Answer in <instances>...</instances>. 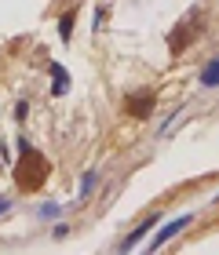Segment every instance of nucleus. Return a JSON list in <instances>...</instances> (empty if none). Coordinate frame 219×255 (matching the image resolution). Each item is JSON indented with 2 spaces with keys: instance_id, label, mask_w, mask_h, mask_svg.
I'll return each instance as SVG.
<instances>
[{
  "instance_id": "nucleus-10",
  "label": "nucleus",
  "mask_w": 219,
  "mask_h": 255,
  "mask_svg": "<svg viewBox=\"0 0 219 255\" xmlns=\"http://www.w3.org/2000/svg\"><path fill=\"white\" fill-rule=\"evenodd\" d=\"M0 212H7V201H0Z\"/></svg>"
},
{
  "instance_id": "nucleus-2",
  "label": "nucleus",
  "mask_w": 219,
  "mask_h": 255,
  "mask_svg": "<svg viewBox=\"0 0 219 255\" xmlns=\"http://www.w3.org/2000/svg\"><path fill=\"white\" fill-rule=\"evenodd\" d=\"M201 22H205V15H201V11H190V15L183 18L176 29H172V37H168V48L176 51V55H179V51H187V48H190V40L201 33Z\"/></svg>"
},
{
  "instance_id": "nucleus-8",
  "label": "nucleus",
  "mask_w": 219,
  "mask_h": 255,
  "mask_svg": "<svg viewBox=\"0 0 219 255\" xmlns=\"http://www.w3.org/2000/svg\"><path fill=\"white\" fill-rule=\"evenodd\" d=\"M59 37H62V40L73 37V15H62V22H59Z\"/></svg>"
},
{
  "instance_id": "nucleus-9",
  "label": "nucleus",
  "mask_w": 219,
  "mask_h": 255,
  "mask_svg": "<svg viewBox=\"0 0 219 255\" xmlns=\"http://www.w3.org/2000/svg\"><path fill=\"white\" fill-rule=\"evenodd\" d=\"M91 186H95V175H88V179H84V186H80V197H88Z\"/></svg>"
},
{
  "instance_id": "nucleus-1",
  "label": "nucleus",
  "mask_w": 219,
  "mask_h": 255,
  "mask_svg": "<svg viewBox=\"0 0 219 255\" xmlns=\"http://www.w3.org/2000/svg\"><path fill=\"white\" fill-rule=\"evenodd\" d=\"M44 179H48V160H44V153H37L33 146H22L18 168H15V182L22 190H40Z\"/></svg>"
},
{
  "instance_id": "nucleus-4",
  "label": "nucleus",
  "mask_w": 219,
  "mask_h": 255,
  "mask_svg": "<svg viewBox=\"0 0 219 255\" xmlns=\"http://www.w3.org/2000/svg\"><path fill=\"white\" fill-rule=\"evenodd\" d=\"M187 223H190V215H179V219H176V223H168V226H165V230H161V234L154 237V248H161V245H165V241H168V237H176V234H179V230H183V226H187Z\"/></svg>"
},
{
  "instance_id": "nucleus-6",
  "label": "nucleus",
  "mask_w": 219,
  "mask_h": 255,
  "mask_svg": "<svg viewBox=\"0 0 219 255\" xmlns=\"http://www.w3.org/2000/svg\"><path fill=\"white\" fill-rule=\"evenodd\" d=\"M201 84H205V88H216V84H219V59L205 66V73H201Z\"/></svg>"
},
{
  "instance_id": "nucleus-3",
  "label": "nucleus",
  "mask_w": 219,
  "mask_h": 255,
  "mask_svg": "<svg viewBox=\"0 0 219 255\" xmlns=\"http://www.w3.org/2000/svg\"><path fill=\"white\" fill-rule=\"evenodd\" d=\"M124 113H132V117H150L154 113V95H132L128 102H124Z\"/></svg>"
},
{
  "instance_id": "nucleus-5",
  "label": "nucleus",
  "mask_w": 219,
  "mask_h": 255,
  "mask_svg": "<svg viewBox=\"0 0 219 255\" xmlns=\"http://www.w3.org/2000/svg\"><path fill=\"white\" fill-rule=\"evenodd\" d=\"M154 223H157V215H150V219H146L143 226H135V234H128V237H124V245H121V248H135V245H139V241L146 237V230L154 226Z\"/></svg>"
},
{
  "instance_id": "nucleus-7",
  "label": "nucleus",
  "mask_w": 219,
  "mask_h": 255,
  "mask_svg": "<svg viewBox=\"0 0 219 255\" xmlns=\"http://www.w3.org/2000/svg\"><path fill=\"white\" fill-rule=\"evenodd\" d=\"M51 73H55V80H59V84H55V91L62 95V91H66V84H70V77H66V69H62V66H51Z\"/></svg>"
}]
</instances>
